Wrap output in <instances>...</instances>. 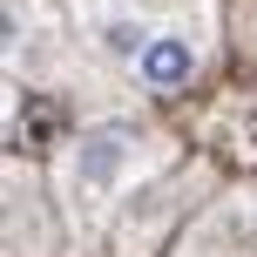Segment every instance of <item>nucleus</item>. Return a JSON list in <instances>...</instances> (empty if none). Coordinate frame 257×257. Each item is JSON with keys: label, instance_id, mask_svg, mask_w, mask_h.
Segmentation results:
<instances>
[{"label": "nucleus", "instance_id": "obj_1", "mask_svg": "<svg viewBox=\"0 0 257 257\" xmlns=\"http://www.w3.org/2000/svg\"><path fill=\"white\" fill-rule=\"evenodd\" d=\"M149 156H156V142L142 136V128H128V122H95V128H81L75 142H68V196H75V210H108L115 196L128 190V183L149 169Z\"/></svg>", "mask_w": 257, "mask_h": 257}, {"label": "nucleus", "instance_id": "obj_2", "mask_svg": "<svg viewBox=\"0 0 257 257\" xmlns=\"http://www.w3.org/2000/svg\"><path fill=\"white\" fill-rule=\"evenodd\" d=\"M128 75H136V88H149V95H183L196 75H203V41H196L190 27H156V34L142 41V54L128 61Z\"/></svg>", "mask_w": 257, "mask_h": 257}]
</instances>
